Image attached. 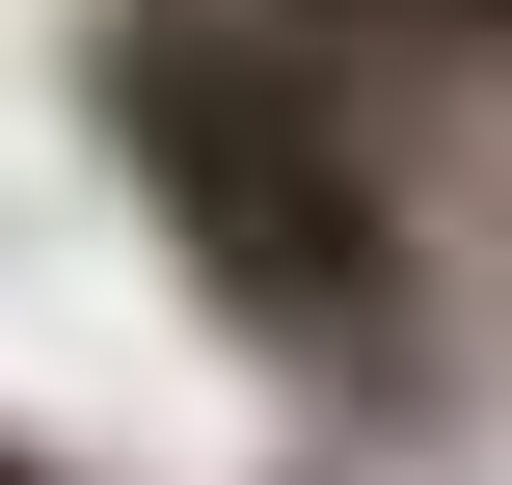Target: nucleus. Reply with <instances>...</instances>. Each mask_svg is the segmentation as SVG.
<instances>
[{
  "label": "nucleus",
  "instance_id": "1",
  "mask_svg": "<svg viewBox=\"0 0 512 485\" xmlns=\"http://www.w3.org/2000/svg\"><path fill=\"white\" fill-rule=\"evenodd\" d=\"M81 135H108V189L162 216V270H189L297 405H432L459 270H432L405 108H378L324 27H270V0H108V27H81Z\"/></svg>",
  "mask_w": 512,
  "mask_h": 485
},
{
  "label": "nucleus",
  "instance_id": "2",
  "mask_svg": "<svg viewBox=\"0 0 512 485\" xmlns=\"http://www.w3.org/2000/svg\"><path fill=\"white\" fill-rule=\"evenodd\" d=\"M270 27H324L351 81H459V0H270Z\"/></svg>",
  "mask_w": 512,
  "mask_h": 485
},
{
  "label": "nucleus",
  "instance_id": "3",
  "mask_svg": "<svg viewBox=\"0 0 512 485\" xmlns=\"http://www.w3.org/2000/svg\"><path fill=\"white\" fill-rule=\"evenodd\" d=\"M0 485H54V459H27V432H0Z\"/></svg>",
  "mask_w": 512,
  "mask_h": 485
}]
</instances>
